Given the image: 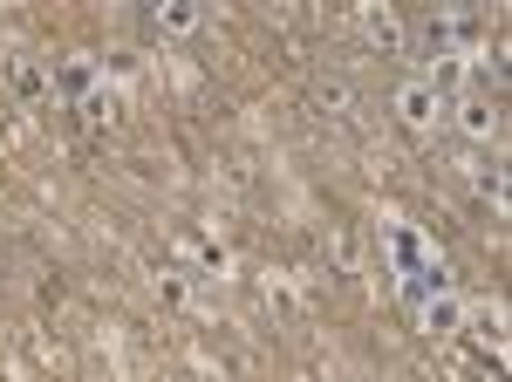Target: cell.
I'll return each mask as SVG.
<instances>
[{
	"label": "cell",
	"mask_w": 512,
	"mask_h": 382,
	"mask_svg": "<svg viewBox=\"0 0 512 382\" xmlns=\"http://www.w3.org/2000/svg\"><path fill=\"white\" fill-rule=\"evenodd\" d=\"M48 82H55V96H62V103H82V96H96V89H103V55L76 48V55H62V62L48 69Z\"/></svg>",
	"instance_id": "obj_1"
},
{
	"label": "cell",
	"mask_w": 512,
	"mask_h": 382,
	"mask_svg": "<svg viewBox=\"0 0 512 382\" xmlns=\"http://www.w3.org/2000/svg\"><path fill=\"white\" fill-rule=\"evenodd\" d=\"M444 110H451V103H444V89H437V82H424V76H410L403 89H396V116H403L410 130H431V123H444Z\"/></svg>",
	"instance_id": "obj_2"
},
{
	"label": "cell",
	"mask_w": 512,
	"mask_h": 382,
	"mask_svg": "<svg viewBox=\"0 0 512 382\" xmlns=\"http://www.w3.org/2000/svg\"><path fill=\"white\" fill-rule=\"evenodd\" d=\"M355 28H362L369 48H383V55H403V41H410V35H403V14H396V7H376V0L355 14Z\"/></svg>",
	"instance_id": "obj_3"
},
{
	"label": "cell",
	"mask_w": 512,
	"mask_h": 382,
	"mask_svg": "<svg viewBox=\"0 0 512 382\" xmlns=\"http://www.w3.org/2000/svg\"><path fill=\"white\" fill-rule=\"evenodd\" d=\"M185 253H192V280H233V246H226V239L192 232V239H185Z\"/></svg>",
	"instance_id": "obj_4"
},
{
	"label": "cell",
	"mask_w": 512,
	"mask_h": 382,
	"mask_svg": "<svg viewBox=\"0 0 512 382\" xmlns=\"http://www.w3.org/2000/svg\"><path fill=\"white\" fill-rule=\"evenodd\" d=\"M431 260H437V253L424 246V232H417V226H390V267H396V280H417Z\"/></svg>",
	"instance_id": "obj_5"
},
{
	"label": "cell",
	"mask_w": 512,
	"mask_h": 382,
	"mask_svg": "<svg viewBox=\"0 0 512 382\" xmlns=\"http://www.w3.org/2000/svg\"><path fill=\"white\" fill-rule=\"evenodd\" d=\"M451 123H458L472 144H492V137H499V103L472 89V96H458V116H451Z\"/></svg>",
	"instance_id": "obj_6"
},
{
	"label": "cell",
	"mask_w": 512,
	"mask_h": 382,
	"mask_svg": "<svg viewBox=\"0 0 512 382\" xmlns=\"http://www.w3.org/2000/svg\"><path fill=\"white\" fill-rule=\"evenodd\" d=\"M417 314H424V328H431V335H458V328H465V301H458L451 287H437Z\"/></svg>",
	"instance_id": "obj_7"
},
{
	"label": "cell",
	"mask_w": 512,
	"mask_h": 382,
	"mask_svg": "<svg viewBox=\"0 0 512 382\" xmlns=\"http://www.w3.org/2000/svg\"><path fill=\"white\" fill-rule=\"evenodd\" d=\"M198 21H205L198 0H158V7H151V28H158V35H192Z\"/></svg>",
	"instance_id": "obj_8"
},
{
	"label": "cell",
	"mask_w": 512,
	"mask_h": 382,
	"mask_svg": "<svg viewBox=\"0 0 512 382\" xmlns=\"http://www.w3.org/2000/svg\"><path fill=\"white\" fill-rule=\"evenodd\" d=\"M7 82H14V96H21V103L55 96V82H48V69H41V62H14V69H7Z\"/></svg>",
	"instance_id": "obj_9"
},
{
	"label": "cell",
	"mask_w": 512,
	"mask_h": 382,
	"mask_svg": "<svg viewBox=\"0 0 512 382\" xmlns=\"http://www.w3.org/2000/svg\"><path fill=\"white\" fill-rule=\"evenodd\" d=\"M465 185H472L478 198L492 205V212L506 205V171H499V164H465Z\"/></svg>",
	"instance_id": "obj_10"
},
{
	"label": "cell",
	"mask_w": 512,
	"mask_h": 382,
	"mask_svg": "<svg viewBox=\"0 0 512 382\" xmlns=\"http://www.w3.org/2000/svg\"><path fill=\"white\" fill-rule=\"evenodd\" d=\"M158 301L164 307H192V273L185 267H158Z\"/></svg>",
	"instance_id": "obj_11"
},
{
	"label": "cell",
	"mask_w": 512,
	"mask_h": 382,
	"mask_svg": "<svg viewBox=\"0 0 512 382\" xmlns=\"http://www.w3.org/2000/svg\"><path fill=\"white\" fill-rule=\"evenodd\" d=\"M76 110H82V123H96V130H103V123H110V116H117V89H110V82H103V89H96V96H82Z\"/></svg>",
	"instance_id": "obj_12"
},
{
	"label": "cell",
	"mask_w": 512,
	"mask_h": 382,
	"mask_svg": "<svg viewBox=\"0 0 512 382\" xmlns=\"http://www.w3.org/2000/svg\"><path fill=\"white\" fill-rule=\"evenodd\" d=\"M315 103H321V110H349L355 96H349V82H335V76H328V82H315Z\"/></svg>",
	"instance_id": "obj_13"
}]
</instances>
